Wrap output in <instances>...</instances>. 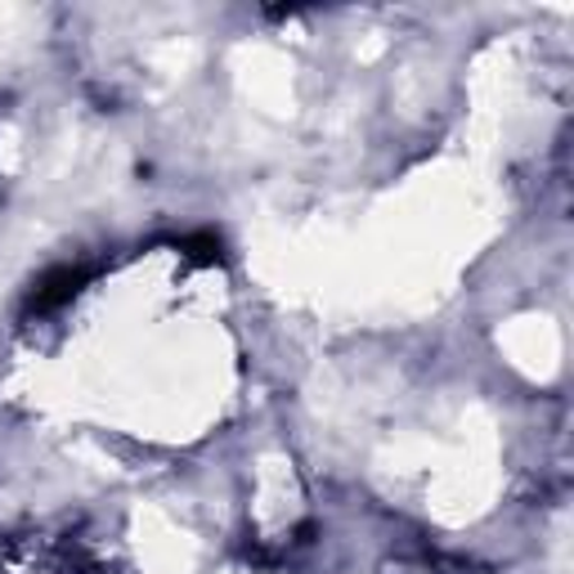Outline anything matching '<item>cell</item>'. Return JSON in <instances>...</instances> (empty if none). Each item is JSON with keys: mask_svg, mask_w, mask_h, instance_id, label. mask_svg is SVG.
Returning a JSON list of instances; mask_svg holds the SVG:
<instances>
[{"mask_svg": "<svg viewBox=\"0 0 574 574\" xmlns=\"http://www.w3.org/2000/svg\"><path fill=\"white\" fill-rule=\"evenodd\" d=\"M82 278H86V269H72V265H63V269H54V274H45L41 278V287L32 293V310H54V306H63V301H72V293L82 287Z\"/></svg>", "mask_w": 574, "mask_h": 574, "instance_id": "6da1fadb", "label": "cell"}]
</instances>
